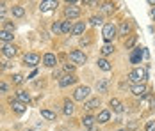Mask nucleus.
<instances>
[{
  "label": "nucleus",
  "instance_id": "obj_8",
  "mask_svg": "<svg viewBox=\"0 0 155 131\" xmlns=\"http://www.w3.org/2000/svg\"><path fill=\"white\" fill-rule=\"evenodd\" d=\"M16 53H18V48H16L15 44H4L2 46V55L4 57H7V58H11V57H15Z\"/></svg>",
  "mask_w": 155,
  "mask_h": 131
},
{
  "label": "nucleus",
  "instance_id": "obj_21",
  "mask_svg": "<svg viewBox=\"0 0 155 131\" xmlns=\"http://www.w3.org/2000/svg\"><path fill=\"white\" fill-rule=\"evenodd\" d=\"M98 106H100V99H98V98H93V99L86 101V104H84V108H86L87 112H91V110H96Z\"/></svg>",
  "mask_w": 155,
  "mask_h": 131
},
{
  "label": "nucleus",
  "instance_id": "obj_20",
  "mask_svg": "<svg viewBox=\"0 0 155 131\" xmlns=\"http://www.w3.org/2000/svg\"><path fill=\"white\" fill-rule=\"evenodd\" d=\"M84 32H86V23H84V21H77V23L73 25L71 34H73V36H82Z\"/></svg>",
  "mask_w": 155,
  "mask_h": 131
},
{
  "label": "nucleus",
  "instance_id": "obj_25",
  "mask_svg": "<svg viewBox=\"0 0 155 131\" xmlns=\"http://www.w3.org/2000/svg\"><path fill=\"white\" fill-rule=\"evenodd\" d=\"M100 53H102V57L104 58L107 57V55H110V53H114V44H105V46H102Z\"/></svg>",
  "mask_w": 155,
  "mask_h": 131
},
{
  "label": "nucleus",
  "instance_id": "obj_16",
  "mask_svg": "<svg viewBox=\"0 0 155 131\" xmlns=\"http://www.w3.org/2000/svg\"><path fill=\"white\" fill-rule=\"evenodd\" d=\"M141 57H143V48H134L132 53H130V62L132 64H139Z\"/></svg>",
  "mask_w": 155,
  "mask_h": 131
},
{
  "label": "nucleus",
  "instance_id": "obj_1",
  "mask_svg": "<svg viewBox=\"0 0 155 131\" xmlns=\"http://www.w3.org/2000/svg\"><path fill=\"white\" fill-rule=\"evenodd\" d=\"M102 37L105 39L107 44H112V41L118 37V27L114 23H105L104 29H102Z\"/></svg>",
  "mask_w": 155,
  "mask_h": 131
},
{
  "label": "nucleus",
  "instance_id": "obj_3",
  "mask_svg": "<svg viewBox=\"0 0 155 131\" xmlns=\"http://www.w3.org/2000/svg\"><path fill=\"white\" fill-rule=\"evenodd\" d=\"M89 92H91V89L87 87V85L77 87L75 89V92H73V99H75V101H84V99L89 98Z\"/></svg>",
  "mask_w": 155,
  "mask_h": 131
},
{
  "label": "nucleus",
  "instance_id": "obj_42",
  "mask_svg": "<svg viewBox=\"0 0 155 131\" xmlns=\"http://www.w3.org/2000/svg\"><path fill=\"white\" fill-rule=\"evenodd\" d=\"M118 131H128V129H118Z\"/></svg>",
  "mask_w": 155,
  "mask_h": 131
},
{
  "label": "nucleus",
  "instance_id": "obj_23",
  "mask_svg": "<svg viewBox=\"0 0 155 131\" xmlns=\"http://www.w3.org/2000/svg\"><path fill=\"white\" fill-rule=\"evenodd\" d=\"M13 37H15V36H13V32H7V30H0V41H4V43L5 44H9L11 43V41H13Z\"/></svg>",
  "mask_w": 155,
  "mask_h": 131
},
{
  "label": "nucleus",
  "instance_id": "obj_11",
  "mask_svg": "<svg viewBox=\"0 0 155 131\" xmlns=\"http://www.w3.org/2000/svg\"><path fill=\"white\" fill-rule=\"evenodd\" d=\"M59 4L55 2V0H45V2H41L39 4V11L41 13H48V11H52V9H55Z\"/></svg>",
  "mask_w": 155,
  "mask_h": 131
},
{
  "label": "nucleus",
  "instance_id": "obj_38",
  "mask_svg": "<svg viewBox=\"0 0 155 131\" xmlns=\"http://www.w3.org/2000/svg\"><path fill=\"white\" fill-rule=\"evenodd\" d=\"M52 76H54V78H59V80H61L62 76H64V74H62V71H59V69H55V71H54V74H52Z\"/></svg>",
  "mask_w": 155,
  "mask_h": 131
},
{
  "label": "nucleus",
  "instance_id": "obj_34",
  "mask_svg": "<svg viewBox=\"0 0 155 131\" xmlns=\"http://www.w3.org/2000/svg\"><path fill=\"white\" fill-rule=\"evenodd\" d=\"M61 25H62V21H55V23L52 25V32H55V34L61 32Z\"/></svg>",
  "mask_w": 155,
  "mask_h": 131
},
{
  "label": "nucleus",
  "instance_id": "obj_22",
  "mask_svg": "<svg viewBox=\"0 0 155 131\" xmlns=\"http://www.w3.org/2000/svg\"><path fill=\"white\" fill-rule=\"evenodd\" d=\"M96 64H98V67H100V69H102V71H110V69H112V64H110V62H109L107 58H98V62H96Z\"/></svg>",
  "mask_w": 155,
  "mask_h": 131
},
{
  "label": "nucleus",
  "instance_id": "obj_39",
  "mask_svg": "<svg viewBox=\"0 0 155 131\" xmlns=\"http://www.w3.org/2000/svg\"><path fill=\"white\" fill-rule=\"evenodd\" d=\"M4 9H5V4H4V2H0V13H4Z\"/></svg>",
  "mask_w": 155,
  "mask_h": 131
},
{
  "label": "nucleus",
  "instance_id": "obj_30",
  "mask_svg": "<svg viewBox=\"0 0 155 131\" xmlns=\"http://www.w3.org/2000/svg\"><path fill=\"white\" fill-rule=\"evenodd\" d=\"M41 117L47 119V120H55V114L50 112V110H41Z\"/></svg>",
  "mask_w": 155,
  "mask_h": 131
},
{
  "label": "nucleus",
  "instance_id": "obj_41",
  "mask_svg": "<svg viewBox=\"0 0 155 131\" xmlns=\"http://www.w3.org/2000/svg\"><path fill=\"white\" fill-rule=\"evenodd\" d=\"M150 14H152V18H153V20H155V7H153V9H152V13H150Z\"/></svg>",
  "mask_w": 155,
  "mask_h": 131
},
{
  "label": "nucleus",
  "instance_id": "obj_7",
  "mask_svg": "<svg viewBox=\"0 0 155 131\" xmlns=\"http://www.w3.org/2000/svg\"><path fill=\"white\" fill-rule=\"evenodd\" d=\"M77 76L75 74H64L61 80H59V87L61 89H66V87H70V85H73V83H77Z\"/></svg>",
  "mask_w": 155,
  "mask_h": 131
},
{
  "label": "nucleus",
  "instance_id": "obj_35",
  "mask_svg": "<svg viewBox=\"0 0 155 131\" xmlns=\"http://www.w3.org/2000/svg\"><path fill=\"white\" fill-rule=\"evenodd\" d=\"M21 82H23V76H21V74H15V76H13V83L20 85Z\"/></svg>",
  "mask_w": 155,
  "mask_h": 131
},
{
  "label": "nucleus",
  "instance_id": "obj_27",
  "mask_svg": "<svg viewBox=\"0 0 155 131\" xmlns=\"http://www.w3.org/2000/svg\"><path fill=\"white\" fill-rule=\"evenodd\" d=\"M13 16H16V18H21V16L25 14V9L21 7V5H13Z\"/></svg>",
  "mask_w": 155,
  "mask_h": 131
},
{
  "label": "nucleus",
  "instance_id": "obj_31",
  "mask_svg": "<svg viewBox=\"0 0 155 131\" xmlns=\"http://www.w3.org/2000/svg\"><path fill=\"white\" fill-rule=\"evenodd\" d=\"M102 21H104L102 16H91V18H89V23H91V25H100Z\"/></svg>",
  "mask_w": 155,
  "mask_h": 131
},
{
  "label": "nucleus",
  "instance_id": "obj_12",
  "mask_svg": "<svg viewBox=\"0 0 155 131\" xmlns=\"http://www.w3.org/2000/svg\"><path fill=\"white\" fill-rule=\"evenodd\" d=\"M96 124V117H93V115H84L82 117V126L86 128V129H93V126Z\"/></svg>",
  "mask_w": 155,
  "mask_h": 131
},
{
  "label": "nucleus",
  "instance_id": "obj_17",
  "mask_svg": "<svg viewBox=\"0 0 155 131\" xmlns=\"http://www.w3.org/2000/svg\"><path fill=\"white\" fill-rule=\"evenodd\" d=\"M16 99L21 101L23 104H29V103H31V94L25 92V90H18V92H16Z\"/></svg>",
  "mask_w": 155,
  "mask_h": 131
},
{
  "label": "nucleus",
  "instance_id": "obj_36",
  "mask_svg": "<svg viewBox=\"0 0 155 131\" xmlns=\"http://www.w3.org/2000/svg\"><path fill=\"white\" fill-rule=\"evenodd\" d=\"M9 90V85L5 83V82H0V94H4V92H7Z\"/></svg>",
  "mask_w": 155,
  "mask_h": 131
},
{
  "label": "nucleus",
  "instance_id": "obj_29",
  "mask_svg": "<svg viewBox=\"0 0 155 131\" xmlns=\"http://www.w3.org/2000/svg\"><path fill=\"white\" fill-rule=\"evenodd\" d=\"M107 87H109L107 80H100V82L96 83V90H98V92H107Z\"/></svg>",
  "mask_w": 155,
  "mask_h": 131
},
{
  "label": "nucleus",
  "instance_id": "obj_9",
  "mask_svg": "<svg viewBox=\"0 0 155 131\" xmlns=\"http://www.w3.org/2000/svg\"><path fill=\"white\" fill-rule=\"evenodd\" d=\"M130 32H132V25L128 21H121L120 27H118V36L120 37H127V36H130Z\"/></svg>",
  "mask_w": 155,
  "mask_h": 131
},
{
  "label": "nucleus",
  "instance_id": "obj_2",
  "mask_svg": "<svg viewBox=\"0 0 155 131\" xmlns=\"http://www.w3.org/2000/svg\"><path fill=\"white\" fill-rule=\"evenodd\" d=\"M146 78H148V73H146V69H143V67L132 69V71L128 73V80L134 82V83H143Z\"/></svg>",
  "mask_w": 155,
  "mask_h": 131
},
{
  "label": "nucleus",
  "instance_id": "obj_33",
  "mask_svg": "<svg viewBox=\"0 0 155 131\" xmlns=\"http://www.w3.org/2000/svg\"><path fill=\"white\" fill-rule=\"evenodd\" d=\"M73 71H75V64H64V73L73 74Z\"/></svg>",
  "mask_w": 155,
  "mask_h": 131
},
{
  "label": "nucleus",
  "instance_id": "obj_26",
  "mask_svg": "<svg viewBox=\"0 0 155 131\" xmlns=\"http://www.w3.org/2000/svg\"><path fill=\"white\" fill-rule=\"evenodd\" d=\"M71 30H73L71 21H70V20H64V21H62V25H61V32H62V34H68V32H71Z\"/></svg>",
  "mask_w": 155,
  "mask_h": 131
},
{
  "label": "nucleus",
  "instance_id": "obj_24",
  "mask_svg": "<svg viewBox=\"0 0 155 131\" xmlns=\"http://www.w3.org/2000/svg\"><path fill=\"white\" fill-rule=\"evenodd\" d=\"M100 11L105 13V14H110V13L114 11V4H112V2H104V4H100Z\"/></svg>",
  "mask_w": 155,
  "mask_h": 131
},
{
  "label": "nucleus",
  "instance_id": "obj_6",
  "mask_svg": "<svg viewBox=\"0 0 155 131\" xmlns=\"http://www.w3.org/2000/svg\"><path fill=\"white\" fill-rule=\"evenodd\" d=\"M64 16L68 18V20H75L80 16V7L75 5V4H71V5H68L66 9H64Z\"/></svg>",
  "mask_w": 155,
  "mask_h": 131
},
{
  "label": "nucleus",
  "instance_id": "obj_37",
  "mask_svg": "<svg viewBox=\"0 0 155 131\" xmlns=\"http://www.w3.org/2000/svg\"><path fill=\"white\" fill-rule=\"evenodd\" d=\"M4 30H7V32H15V23H5V27H4Z\"/></svg>",
  "mask_w": 155,
  "mask_h": 131
},
{
  "label": "nucleus",
  "instance_id": "obj_5",
  "mask_svg": "<svg viewBox=\"0 0 155 131\" xmlns=\"http://www.w3.org/2000/svg\"><path fill=\"white\" fill-rule=\"evenodd\" d=\"M70 58H71L75 64H86V62H87V55H86L82 50H73V51L70 53Z\"/></svg>",
  "mask_w": 155,
  "mask_h": 131
},
{
  "label": "nucleus",
  "instance_id": "obj_19",
  "mask_svg": "<svg viewBox=\"0 0 155 131\" xmlns=\"http://www.w3.org/2000/svg\"><path fill=\"white\" fill-rule=\"evenodd\" d=\"M109 120H110V112H109V110H102V112L98 114V117H96V122H98V124H105Z\"/></svg>",
  "mask_w": 155,
  "mask_h": 131
},
{
  "label": "nucleus",
  "instance_id": "obj_15",
  "mask_svg": "<svg viewBox=\"0 0 155 131\" xmlns=\"http://www.w3.org/2000/svg\"><path fill=\"white\" fill-rule=\"evenodd\" d=\"M109 106H110L112 112H116V114H121V112H123V103L120 101V99H116V98H112V99L109 101Z\"/></svg>",
  "mask_w": 155,
  "mask_h": 131
},
{
  "label": "nucleus",
  "instance_id": "obj_14",
  "mask_svg": "<svg viewBox=\"0 0 155 131\" xmlns=\"http://www.w3.org/2000/svg\"><path fill=\"white\" fill-rule=\"evenodd\" d=\"M43 64H45L47 67H55V64H57V57H55L54 53H45V57H43Z\"/></svg>",
  "mask_w": 155,
  "mask_h": 131
},
{
  "label": "nucleus",
  "instance_id": "obj_18",
  "mask_svg": "<svg viewBox=\"0 0 155 131\" xmlns=\"http://www.w3.org/2000/svg\"><path fill=\"white\" fill-rule=\"evenodd\" d=\"M73 112H75V104H73V101L66 99V101H64V106H62V114H64V115H73Z\"/></svg>",
  "mask_w": 155,
  "mask_h": 131
},
{
  "label": "nucleus",
  "instance_id": "obj_40",
  "mask_svg": "<svg viewBox=\"0 0 155 131\" xmlns=\"http://www.w3.org/2000/svg\"><path fill=\"white\" fill-rule=\"evenodd\" d=\"M80 43H82V44H89V43H91V39H82Z\"/></svg>",
  "mask_w": 155,
  "mask_h": 131
},
{
  "label": "nucleus",
  "instance_id": "obj_28",
  "mask_svg": "<svg viewBox=\"0 0 155 131\" xmlns=\"http://www.w3.org/2000/svg\"><path fill=\"white\" fill-rule=\"evenodd\" d=\"M136 41H137V36H128V39L125 41V48H127V50H132L134 44H136Z\"/></svg>",
  "mask_w": 155,
  "mask_h": 131
},
{
  "label": "nucleus",
  "instance_id": "obj_13",
  "mask_svg": "<svg viewBox=\"0 0 155 131\" xmlns=\"http://www.w3.org/2000/svg\"><path fill=\"white\" fill-rule=\"evenodd\" d=\"M11 108H13V112H16V114H23L27 110V104H23V103L18 101V99H11Z\"/></svg>",
  "mask_w": 155,
  "mask_h": 131
},
{
  "label": "nucleus",
  "instance_id": "obj_32",
  "mask_svg": "<svg viewBox=\"0 0 155 131\" xmlns=\"http://www.w3.org/2000/svg\"><path fill=\"white\" fill-rule=\"evenodd\" d=\"M144 131H155V120H148L144 124Z\"/></svg>",
  "mask_w": 155,
  "mask_h": 131
},
{
  "label": "nucleus",
  "instance_id": "obj_10",
  "mask_svg": "<svg viewBox=\"0 0 155 131\" xmlns=\"http://www.w3.org/2000/svg\"><path fill=\"white\" fill-rule=\"evenodd\" d=\"M130 92H132L134 96H137V98H143V96L146 94V85H144V83H134V85L130 87Z\"/></svg>",
  "mask_w": 155,
  "mask_h": 131
},
{
  "label": "nucleus",
  "instance_id": "obj_4",
  "mask_svg": "<svg viewBox=\"0 0 155 131\" xmlns=\"http://www.w3.org/2000/svg\"><path fill=\"white\" fill-rule=\"evenodd\" d=\"M39 55L38 53H25L23 55V64L25 66H29V67H36L38 64H39Z\"/></svg>",
  "mask_w": 155,
  "mask_h": 131
}]
</instances>
